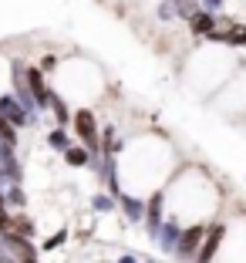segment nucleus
I'll return each instance as SVG.
<instances>
[{"mask_svg": "<svg viewBox=\"0 0 246 263\" xmlns=\"http://www.w3.org/2000/svg\"><path fill=\"white\" fill-rule=\"evenodd\" d=\"M0 115L7 118L14 128H24V125H31V122H34V115L24 108V105L14 98V95H0Z\"/></svg>", "mask_w": 246, "mask_h": 263, "instance_id": "20e7f679", "label": "nucleus"}, {"mask_svg": "<svg viewBox=\"0 0 246 263\" xmlns=\"http://www.w3.org/2000/svg\"><path fill=\"white\" fill-rule=\"evenodd\" d=\"M162 206H165V193H152L145 199V233L152 236V240H159L162 226H165V219H162Z\"/></svg>", "mask_w": 246, "mask_h": 263, "instance_id": "7ed1b4c3", "label": "nucleus"}, {"mask_svg": "<svg viewBox=\"0 0 246 263\" xmlns=\"http://www.w3.org/2000/svg\"><path fill=\"white\" fill-rule=\"evenodd\" d=\"M189 31H193L196 37H213V34L219 31V27H216V17L209 14V10H199V14H196L193 21H189Z\"/></svg>", "mask_w": 246, "mask_h": 263, "instance_id": "0eeeda50", "label": "nucleus"}, {"mask_svg": "<svg viewBox=\"0 0 246 263\" xmlns=\"http://www.w3.org/2000/svg\"><path fill=\"white\" fill-rule=\"evenodd\" d=\"M122 209H125V216L131 219V223H145V202L135 199V196H122Z\"/></svg>", "mask_w": 246, "mask_h": 263, "instance_id": "1a4fd4ad", "label": "nucleus"}, {"mask_svg": "<svg viewBox=\"0 0 246 263\" xmlns=\"http://www.w3.org/2000/svg\"><path fill=\"white\" fill-rule=\"evenodd\" d=\"M182 4H185V0H182Z\"/></svg>", "mask_w": 246, "mask_h": 263, "instance_id": "5701e85b", "label": "nucleus"}, {"mask_svg": "<svg viewBox=\"0 0 246 263\" xmlns=\"http://www.w3.org/2000/svg\"><path fill=\"white\" fill-rule=\"evenodd\" d=\"M10 233H17V236H27V240H31L34 236V219L27 216V213H17L14 216V230Z\"/></svg>", "mask_w": 246, "mask_h": 263, "instance_id": "f8f14e48", "label": "nucleus"}, {"mask_svg": "<svg viewBox=\"0 0 246 263\" xmlns=\"http://www.w3.org/2000/svg\"><path fill=\"white\" fill-rule=\"evenodd\" d=\"M61 243H68V230H58V233L51 236V240H44V247H41V250L47 253V250H58Z\"/></svg>", "mask_w": 246, "mask_h": 263, "instance_id": "dca6fc26", "label": "nucleus"}, {"mask_svg": "<svg viewBox=\"0 0 246 263\" xmlns=\"http://www.w3.org/2000/svg\"><path fill=\"white\" fill-rule=\"evenodd\" d=\"M91 206L98 209V213H111V209H115V199H111V196H105V193H98L91 199Z\"/></svg>", "mask_w": 246, "mask_h": 263, "instance_id": "2eb2a0df", "label": "nucleus"}, {"mask_svg": "<svg viewBox=\"0 0 246 263\" xmlns=\"http://www.w3.org/2000/svg\"><path fill=\"white\" fill-rule=\"evenodd\" d=\"M14 230V216H10L7 209H0V236H4V233H10Z\"/></svg>", "mask_w": 246, "mask_h": 263, "instance_id": "a211bd4d", "label": "nucleus"}, {"mask_svg": "<svg viewBox=\"0 0 246 263\" xmlns=\"http://www.w3.org/2000/svg\"><path fill=\"white\" fill-rule=\"evenodd\" d=\"M74 135L81 142H85V148L91 155H98L101 152V145H98V122H94V111H88V108H81V111H74Z\"/></svg>", "mask_w": 246, "mask_h": 263, "instance_id": "f03ea898", "label": "nucleus"}, {"mask_svg": "<svg viewBox=\"0 0 246 263\" xmlns=\"http://www.w3.org/2000/svg\"><path fill=\"white\" fill-rule=\"evenodd\" d=\"M51 111H54V118H58V128H64L68 122H74V115L68 111V105H64L58 95H54V101H51Z\"/></svg>", "mask_w": 246, "mask_h": 263, "instance_id": "ddd939ff", "label": "nucleus"}, {"mask_svg": "<svg viewBox=\"0 0 246 263\" xmlns=\"http://www.w3.org/2000/svg\"><path fill=\"white\" fill-rule=\"evenodd\" d=\"M47 145H51L54 152H68V148H71V135L64 128H51V132H47Z\"/></svg>", "mask_w": 246, "mask_h": 263, "instance_id": "9b49d317", "label": "nucleus"}, {"mask_svg": "<svg viewBox=\"0 0 246 263\" xmlns=\"http://www.w3.org/2000/svg\"><path fill=\"white\" fill-rule=\"evenodd\" d=\"M7 202H10V206H21V209H24V202H27L24 189H21V186H10V189H7Z\"/></svg>", "mask_w": 246, "mask_h": 263, "instance_id": "f3484780", "label": "nucleus"}, {"mask_svg": "<svg viewBox=\"0 0 246 263\" xmlns=\"http://www.w3.org/2000/svg\"><path fill=\"white\" fill-rule=\"evenodd\" d=\"M64 162H68V165H74V169H81V165H88V162H91V152H88L85 145H71L68 152H64Z\"/></svg>", "mask_w": 246, "mask_h": 263, "instance_id": "9d476101", "label": "nucleus"}, {"mask_svg": "<svg viewBox=\"0 0 246 263\" xmlns=\"http://www.w3.org/2000/svg\"><path fill=\"white\" fill-rule=\"evenodd\" d=\"M145 263H152V260H145Z\"/></svg>", "mask_w": 246, "mask_h": 263, "instance_id": "4be33fe9", "label": "nucleus"}, {"mask_svg": "<svg viewBox=\"0 0 246 263\" xmlns=\"http://www.w3.org/2000/svg\"><path fill=\"white\" fill-rule=\"evenodd\" d=\"M54 68H58V58H54V54H44V58H41V71H44V74H51Z\"/></svg>", "mask_w": 246, "mask_h": 263, "instance_id": "6ab92c4d", "label": "nucleus"}, {"mask_svg": "<svg viewBox=\"0 0 246 263\" xmlns=\"http://www.w3.org/2000/svg\"><path fill=\"white\" fill-rule=\"evenodd\" d=\"M179 240H182V223L165 219V226H162V233H159V243L169 250V253H176V250H179Z\"/></svg>", "mask_w": 246, "mask_h": 263, "instance_id": "6e6552de", "label": "nucleus"}, {"mask_svg": "<svg viewBox=\"0 0 246 263\" xmlns=\"http://www.w3.org/2000/svg\"><path fill=\"white\" fill-rule=\"evenodd\" d=\"M27 88H31L34 101H37L41 108H51L54 91L47 88V81H44V71H41V68H27Z\"/></svg>", "mask_w": 246, "mask_h": 263, "instance_id": "39448f33", "label": "nucleus"}, {"mask_svg": "<svg viewBox=\"0 0 246 263\" xmlns=\"http://www.w3.org/2000/svg\"><path fill=\"white\" fill-rule=\"evenodd\" d=\"M206 236H209V226H206V223H189V226L182 230V240H179L176 260L193 263L196 256H199V250H202V243H206Z\"/></svg>", "mask_w": 246, "mask_h": 263, "instance_id": "f257e3e1", "label": "nucleus"}, {"mask_svg": "<svg viewBox=\"0 0 246 263\" xmlns=\"http://www.w3.org/2000/svg\"><path fill=\"white\" fill-rule=\"evenodd\" d=\"M118 263H139V260H135L131 253H125V256H118Z\"/></svg>", "mask_w": 246, "mask_h": 263, "instance_id": "412c9836", "label": "nucleus"}, {"mask_svg": "<svg viewBox=\"0 0 246 263\" xmlns=\"http://www.w3.org/2000/svg\"><path fill=\"white\" fill-rule=\"evenodd\" d=\"M0 142H7L10 148H17V128L7 122V118L0 115Z\"/></svg>", "mask_w": 246, "mask_h": 263, "instance_id": "4468645a", "label": "nucleus"}, {"mask_svg": "<svg viewBox=\"0 0 246 263\" xmlns=\"http://www.w3.org/2000/svg\"><path fill=\"white\" fill-rule=\"evenodd\" d=\"M219 7H223V0H202V10H209V14L219 10Z\"/></svg>", "mask_w": 246, "mask_h": 263, "instance_id": "aec40b11", "label": "nucleus"}, {"mask_svg": "<svg viewBox=\"0 0 246 263\" xmlns=\"http://www.w3.org/2000/svg\"><path fill=\"white\" fill-rule=\"evenodd\" d=\"M223 236H226V226L223 223H213V226H209V236H206V243H202L199 256H196L193 263H213L216 253H219V247H223Z\"/></svg>", "mask_w": 246, "mask_h": 263, "instance_id": "423d86ee", "label": "nucleus"}]
</instances>
